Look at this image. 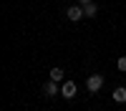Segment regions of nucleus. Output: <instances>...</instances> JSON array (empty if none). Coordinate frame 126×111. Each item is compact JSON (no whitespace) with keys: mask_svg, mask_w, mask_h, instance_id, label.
<instances>
[{"mask_svg":"<svg viewBox=\"0 0 126 111\" xmlns=\"http://www.w3.org/2000/svg\"><path fill=\"white\" fill-rule=\"evenodd\" d=\"M116 68H119V71H126V56H121V58L116 61Z\"/></svg>","mask_w":126,"mask_h":111,"instance_id":"obj_8","label":"nucleus"},{"mask_svg":"<svg viewBox=\"0 0 126 111\" xmlns=\"http://www.w3.org/2000/svg\"><path fill=\"white\" fill-rule=\"evenodd\" d=\"M86 88L91 91V94H98V91L103 88V76H101V73L88 76V78H86Z\"/></svg>","mask_w":126,"mask_h":111,"instance_id":"obj_1","label":"nucleus"},{"mask_svg":"<svg viewBox=\"0 0 126 111\" xmlns=\"http://www.w3.org/2000/svg\"><path fill=\"white\" fill-rule=\"evenodd\" d=\"M58 88H61V86H58V81H48V83H43V94L50 98V96H56V94H58Z\"/></svg>","mask_w":126,"mask_h":111,"instance_id":"obj_4","label":"nucleus"},{"mask_svg":"<svg viewBox=\"0 0 126 111\" xmlns=\"http://www.w3.org/2000/svg\"><path fill=\"white\" fill-rule=\"evenodd\" d=\"M93 0H78V5H91Z\"/></svg>","mask_w":126,"mask_h":111,"instance_id":"obj_9","label":"nucleus"},{"mask_svg":"<svg viewBox=\"0 0 126 111\" xmlns=\"http://www.w3.org/2000/svg\"><path fill=\"white\" fill-rule=\"evenodd\" d=\"M83 13H86V18H96V13H98V5H96V3L83 5Z\"/></svg>","mask_w":126,"mask_h":111,"instance_id":"obj_7","label":"nucleus"},{"mask_svg":"<svg viewBox=\"0 0 126 111\" xmlns=\"http://www.w3.org/2000/svg\"><path fill=\"white\" fill-rule=\"evenodd\" d=\"M66 15H68V20H73V23H78L81 18H86V13H83V5H71V8L66 10Z\"/></svg>","mask_w":126,"mask_h":111,"instance_id":"obj_2","label":"nucleus"},{"mask_svg":"<svg viewBox=\"0 0 126 111\" xmlns=\"http://www.w3.org/2000/svg\"><path fill=\"white\" fill-rule=\"evenodd\" d=\"M61 94H63V98H73L76 96V81H63L61 83Z\"/></svg>","mask_w":126,"mask_h":111,"instance_id":"obj_3","label":"nucleus"},{"mask_svg":"<svg viewBox=\"0 0 126 111\" xmlns=\"http://www.w3.org/2000/svg\"><path fill=\"white\" fill-rule=\"evenodd\" d=\"M111 96H113V101H116V104H126V88H124V86H116Z\"/></svg>","mask_w":126,"mask_h":111,"instance_id":"obj_5","label":"nucleus"},{"mask_svg":"<svg viewBox=\"0 0 126 111\" xmlns=\"http://www.w3.org/2000/svg\"><path fill=\"white\" fill-rule=\"evenodd\" d=\"M63 76H66V71H63L61 66H53V68H50V81H58V83H61Z\"/></svg>","mask_w":126,"mask_h":111,"instance_id":"obj_6","label":"nucleus"}]
</instances>
